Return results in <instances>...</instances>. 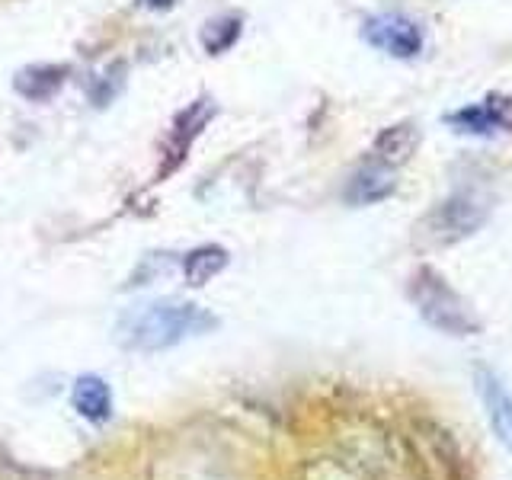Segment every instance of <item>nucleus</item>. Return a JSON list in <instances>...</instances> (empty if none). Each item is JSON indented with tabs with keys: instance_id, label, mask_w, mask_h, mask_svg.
Returning a JSON list of instances; mask_svg holds the SVG:
<instances>
[{
	"instance_id": "10",
	"label": "nucleus",
	"mask_w": 512,
	"mask_h": 480,
	"mask_svg": "<svg viewBox=\"0 0 512 480\" xmlns=\"http://www.w3.org/2000/svg\"><path fill=\"white\" fill-rule=\"evenodd\" d=\"M416 144H420V132H416L413 122L388 125V128H381V132L375 135V141H372V160L397 170L413 157Z\"/></svg>"
},
{
	"instance_id": "12",
	"label": "nucleus",
	"mask_w": 512,
	"mask_h": 480,
	"mask_svg": "<svg viewBox=\"0 0 512 480\" xmlns=\"http://www.w3.org/2000/svg\"><path fill=\"white\" fill-rule=\"evenodd\" d=\"M228 263H231V256H228V250H224V247L202 244V247L189 250L183 256V276H186L189 285L199 288L205 282H212L215 276H221V272L228 269Z\"/></svg>"
},
{
	"instance_id": "11",
	"label": "nucleus",
	"mask_w": 512,
	"mask_h": 480,
	"mask_svg": "<svg viewBox=\"0 0 512 480\" xmlns=\"http://www.w3.org/2000/svg\"><path fill=\"white\" fill-rule=\"evenodd\" d=\"M74 410L90 423H106L112 416V391L100 375H80L74 381Z\"/></svg>"
},
{
	"instance_id": "14",
	"label": "nucleus",
	"mask_w": 512,
	"mask_h": 480,
	"mask_svg": "<svg viewBox=\"0 0 512 480\" xmlns=\"http://www.w3.org/2000/svg\"><path fill=\"white\" fill-rule=\"evenodd\" d=\"M125 68L122 64H112V68L106 74H96L90 84H87V96H90V103L100 109V106H109L112 100H116V93L122 90L125 84Z\"/></svg>"
},
{
	"instance_id": "8",
	"label": "nucleus",
	"mask_w": 512,
	"mask_h": 480,
	"mask_svg": "<svg viewBox=\"0 0 512 480\" xmlns=\"http://www.w3.org/2000/svg\"><path fill=\"white\" fill-rule=\"evenodd\" d=\"M68 74L64 64H29L13 74V90L29 103H48L68 84Z\"/></svg>"
},
{
	"instance_id": "13",
	"label": "nucleus",
	"mask_w": 512,
	"mask_h": 480,
	"mask_svg": "<svg viewBox=\"0 0 512 480\" xmlns=\"http://www.w3.org/2000/svg\"><path fill=\"white\" fill-rule=\"evenodd\" d=\"M240 32H244V20L240 16H215V20H208L202 26L199 42L208 55H224L240 39Z\"/></svg>"
},
{
	"instance_id": "6",
	"label": "nucleus",
	"mask_w": 512,
	"mask_h": 480,
	"mask_svg": "<svg viewBox=\"0 0 512 480\" xmlns=\"http://www.w3.org/2000/svg\"><path fill=\"white\" fill-rule=\"evenodd\" d=\"M215 100H208V96H199L196 103H189L180 116L173 119V128H170V138H167V148H164V167H160V176H170L176 167L183 164L189 148H192V141H196L202 132H205V125L215 119Z\"/></svg>"
},
{
	"instance_id": "9",
	"label": "nucleus",
	"mask_w": 512,
	"mask_h": 480,
	"mask_svg": "<svg viewBox=\"0 0 512 480\" xmlns=\"http://www.w3.org/2000/svg\"><path fill=\"white\" fill-rule=\"evenodd\" d=\"M394 189H397L394 170L378 164V160H368L365 167H359L356 173L349 176L343 196H346L349 205H375L381 199H388Z\"/></svg>"
},
{
	"instance_id": "5",
	"label": "nucleus",
	"mask_w": 512,
	"mask_h": 480,
	"mask_svg": "<svg viewBox=\"0 0 512 480\" xmlns=\"http://www.w3.org/2000/svg\"><path fill=\"white\" fill-rule=\"evenodd\" d=\"M448 125L461 135H477V138H493L500 132H512V96L506 93H490L480 103L461 106L448 112Z\"/></svg>"
},
{
	"instance_id": "1",
	"label": "nucleus",
	"mask_w": 512,
	"mask_h": 480,
	"mask_svg": "<svg viewBox=\"0 0 512 480\" xmlns=\"http://www.w3.org/2000/svg\"><path fill=\"white\" fill-rule=\"evenodd\" d=\"M215 327H218V317L212 311L199 308V304L160 298V301L138 304V308L125 311L119 317L116 343L132 352H164Z\"/></svg>"
},
{
	"instance_id": "2",
	"label": "nucleus",
	"mask_w": 512,
	"mask_h": 480,
	"mask_svg": "<svg viewBox=\"0 0 512 480\" xmlns=\"http://www.w3.org/2000/svg\"><path fill=\"white\" fill-rule=\"evenodd\" d=\"M410 301L432 330L448 336L480 333V317L474 314L471 301L461 298L442 272H436L432 266H420L410 276Z\"/></svg>"
},
{
	"instance_id": "7",
	"label": "nucleus",
	"mask_w": 512,
	"mask_h": 480,
	"mask_svg": "<svg viewBox=\"0 0 512 480\" xmlns=\"http://www.w3.org/2000/svg\"><path fill=\"white\" fill-rule=\"evenodd\" d=\"M474 384H477V397H480V404H484L490 429L512 452V394H509V388L487 365L474 368Z\"/></svg>"
},
{
	"instance_id": "3",
	"label": "nucleus",
	"mask_w": 512,
	"mask_h": 480,
	"mask_svg": "<svg viewBox=\"0 0 512 480\" xmlns=\"http://www.w3.org/2000/svg\"><path fill=\"white\" fill-rule=\"evenodd\" d=\"M490 208L480 202L477 196H468V192H458V196H448L445 202H439L436 208H429L423 215V221L416 224V240L423 247H455L461 240H468L471 234H477L487 224Z\"/></svg>"
},
{
	"instance_id": "15",
	"label": "nucleus",
	"mask_w": 512,
	"mask_h": 480,
	"mask_svg": "<svg viewBox=\"0 0 512 480\" xmlns=\"http://www.w3.org/2000/svg\"><path fill=\"white\" fill-rule=\"evenodd\" d=\"M180 0H138V7L144 10H157V13H164V10H173Z\"/></svg>"
},
{
	"instance_id": "4",
	"label": "nucleus",
	"mask_w": 512,
	"mask_h": 480,
	"mask_svg": "<svg viewBox=\"0 0 512 480\" xmlns=\"http://www.w3.org/2000/svg\"><path fill=\"white\" fill-rule=\"evenodd\" d=\"M362 39L391 58H416L423 52V29L407 13H375L362 23Z\"/></svg>"
}]
</instances>
